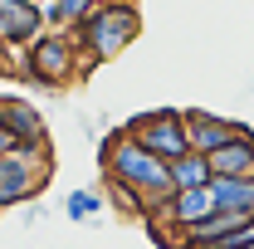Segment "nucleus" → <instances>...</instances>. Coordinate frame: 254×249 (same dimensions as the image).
Listing matches in <instances>:
<instances>
[{
  "mask_svg": "<svg viewBox=\"0 0 254 249\" xmlns=\"http://www.w3.org/2000/svg\"><path fill=\"white\" fill-rule=\"evenodd\" d=\"M5 152H15V137H10V132L0 127V156H5Z\"/></svg>",
  "mask_w": 254,
  "mask_h": 249,
  "instance_id": "16",
  "label": "nucleus"
},
{
  "mask_svg": "<svg viewBox=\"0 0 254 249\" xmlns=\"http://www.w3.org/2000/svg\"><path fill=\"white\" fill-rule=\"evenodd\" d=\"M171 181H176V190L210 186V181H215V166H210V156H205V152H186V156L171 161Z\"/></svg>",
  "mask_w": 254,
  "mask_h": 249,
  "instance_id": "12",
  "label": "nucleus"
},
{
  "mask_svg": "<svg viewBox=\"0 0 254 249\" xmlns=\"http://www.w3.org/2000/svg\"><path fill=\"white\" fill-rule=\"evenodd\" d=\"M215 210H235V215H254V176H215L210 181Z\"/></svg>",
  "mask_w": 254,
  "mask_h": 249,
  "instance_id": "11",
  "label": "nucleus"
},
{
  "mask_svg": "<svg viewBox=\"0 0 254 249\" xmlns=\"http://www.w3.org/2000/svg\"><path fill=\"white\" fill-rule=\"evenodd\" d=\"M44 30H49L44 0H5L0 5V39H5V49H30Z\"/></svg>",
  "mask_w": 254,
  "mask_h": 249,
  "instance_id": "7",
  "label": "nucleus"
},
{
  "mask_svg": "<svg viewBox=\"0 0 254 249\" xmlns=\"http://www.w3.org/2000/svg\"><path fill=\"white\" fill-rule=\"evenodd\" d=\"M186 132H190V147L195 152H220L230 137H240L245 123H235V118H220V113H205V108H186Z\"/></svg>",
  "mask_w": 254,
  "mask_h": 249,
  "instance_id": "9",
  "label": "nucleus"
},
{
  "mask_svg": "<svg viewBox=\"0 0 254 249\" xmlns=\"http://www.w3.org/2000/svg\"><path fill=\"white\" fill-rule=\"evenodd\" d=\"M171 230H176V249H181V240H186L190 225H200L205 215H215V195H210V186H186V190H171L166 195V205L157 210ZM152 215V220H157Z\"/></svg>",
  "mask_w": 254,
  "mask_h": 249,
  "instance_id": "8",
  "label": "nucleus"
},
{
  "mask_svg": "<svg viewBox=\"0 0 254 249\" xmlns=\"http://www.w3.org/2000/svg\"><path fill=\"white\" fill-rule=\"evenodd\" d=\"M20 73H25L30 83H39V88H64V83H73L78 73H88V59H83V49H78V34L73 30H44L30 44Z\"/></svg>",
  "mask_w": 254,
  "mask_h": 249,
  "instance_id": "3",
  "label": "nucleus"
},
{
  "mask_svg": "<svg viewBox=\"0 0 254 249\" xmlns=\"http://www.w3.org/2000/svg\"><path fill=\"white\" fill-rule=\"evenodd\" d=\"M210 166H215V176H254V132L245 127L220 152H210Z\"/></svg>",
  "mask_w": 254,
  "mask_h": 249,
  "instance_id": "10",
  "label": "nucleus"
},
{
  "mask_svg": "<svg viewBox=\"0 0 254 249\" xmlns=\"http://www.w3.org/2000/svg\"><path fill=\"white\" fill-rule=\"evenodd\" d=\"M142 30V15H137V0H98L93 10L73 25L78 34V49H83V59L88 63H108L118 59L127 44L137 39Z\"/></svg>",
  "mask_w": 254,
  "mask_h": 249,
  "instance_id": "2",
  "label": "nucleus"
},
{
  "mask_svg": "<svg viewBox=\"0 0 254 249\" xmlns=\"http://www.w3.org/2000/svg\"><path fill=\"white\" fill-rule=\"evenodd\" d=\"M98 210H103V190H68V195H64V215L78 220V225L93 220Z\"/></svg>",
  "mask_w": 254,
  "mask_h": 249,
  "instance_id": "14",
  "label": "nucleus"
},
{
  "mask_svg": "<svg viewBox=\"0 0 254 249\" xmlns=\"http://www.w3.org/2000/svg\"><path fill=\"white\" fill-rule=\"evenodd\" d=\"M0 5H5V0H0Z\"/></svg>",
  "mask_w": 254,
  "mask_h": 249,
  "instance_id": "17",
  "label": "nucleus"
},
{
  "mask_svg": "<svg viewBox=\"0 0 254 249\" xmlns=\"http://www.w3.org/2000/svg\"><path fill=\"white\" fill-rule=\"evenodd\" d=\"M44 176H49V152H5L0 156V210L34 200Z\"/></svg>",
  "mask_w": 254,
  "mask_h": 249,
  "instance_id": "5",
  "label": "nucleus"
},
{
  "mask_svg": "<svg viewBox=\"0 0 254 249\" xmlns=\"http://www.w3.org/2000/svg\"><path fill=\"white\" fill-rule=\"evenodd\" d=\"M127 137H137L147 152H157L161 161H176V156L195 152L186 132V108H152V113H137L127 123Z\"/></svg>",
  "mask_w": 254,
  "mask_h": 249,
  "instance_id": "4",
  "label": "nucleus"
},
{
  "mask_svg": "<svg viewBox=\"0 0 254 249\" xmlns=\"http://www.w3.org/2000/svg\"><path fill=\"white\" fill-rule=\"evenodd\" d=\"M103 176L118 181V186L137 190L142 205H147V220L166 205V195L176 190L171 181V161H161L157 152H147L137 137H127V127H113L103 137Z\"/></svg>",
  "mask_w": 254,
  "mask_h": 249,
  "instance_id": "1",
  "label": "nucleus"
},
{
  "mask_svg": "<svg viewBox=\"0 0 254 249\" xmlns=\"http://www.w3.org/2000/svg\"><path fill=\"white\" fill-rule=\"evenodd\" d=\"M205 249H254V220L245 225V230H235V235H225V240H215V245Z\"/></svg>",
  "mask_w": 254,
  "mask_h": 249,
  "instance_id": "15",
  "label": "nucleus"
},
{
  "mask_svg": "<svg viewBox=\"0 0 254 249\" xmlns=\"http://www.w3.org/2000/svg\"><path fill=\"white\" fill-rule=\"evenodd\" d=\"M98 0H44V15H49V30H73Z\"/></svg>",
  "mask_w": 254,
  "mask_h": 249,
  "instance_id": "13",
  "label": "nucleus"
},
{
  "mask_svg": "<svg viewBox=\"0 0 254 249\" xmlns=\"http://www.w3.org/2000/svg\"><path fill=\"white\" fill-rule=\"evenodd\" d=\"M0 127L15 137V152H49V127L44 113L25 98H0Z\"/></svg>",
  "mask_w": 254,
  "mask_h": 249,
  "instance_id": "6",
  "label": "nucleus"
}]
</instances>
